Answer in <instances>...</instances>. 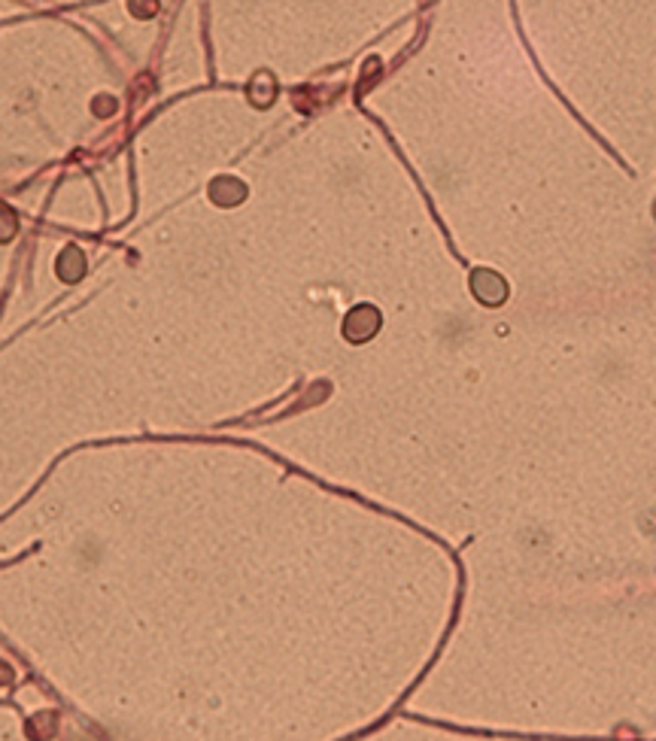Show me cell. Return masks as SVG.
Listing matches in <instances>:
<instances>
[{
    "label": "cell",
    "instance_id": "3957f363",
    "mask_svg": "<svg viewBox=\"0 0 656 741\" xmlns=\"http://www.w3.org/2000/svg\"><path fill=\"white\" fill-rule=\"evenodd\" d=\"M13 234H15V216L6 207H0V243L10 241Z\"/></svg>",
    "mask_w": 656,
    "mask_h": 741
},
{
    "label": "cell",
    "instance_id": "6da1fadb",
    "mask_svg": "<svg viewBox=\"0 0 656 741\" xmlns=\"http://www.w3.org/2000/svg\"><path fill=\"white\" fill-rule=\"evenodd\" d=\"M380 329V313L374 307H356L353 313L347 316V322H343V334H347L353 344H362V340L371 338L374 331Z\"/></svg>",
    "mask_w": 656,
    "mask_h": 741
},
{
    "label": "cell",
    "instance_id": "7a4b0ae2",
    "mask_svg": "<svg viewBox=\"0 0 656 741\" xmlns=\"http://www.w3.org/2000/svg\"><path fill=\"white\" fill-rule=\"evenodd\" d=\"M58 274L64 277V280H79L83 277V252L76 250V246H67V250L61 252V259H58Z\"/></svg>",
    "mask_w": 656,
    "mask_h": 741
}]
</instances>
